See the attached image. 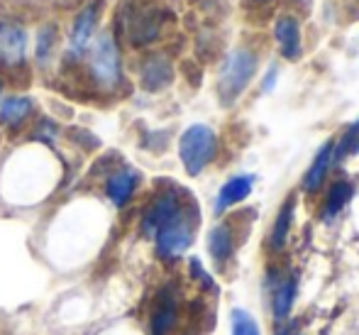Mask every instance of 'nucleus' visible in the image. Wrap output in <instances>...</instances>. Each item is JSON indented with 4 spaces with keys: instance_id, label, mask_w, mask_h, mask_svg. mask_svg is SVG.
Masks as SVG:
<instances>
[{
    "instance_id": "obj_26",
    "label": "nucleus",
    "mask_w": 359,
    "mask_h": 335,
    "mask_svg": "<svg viewBox=\"0 0 359 335\" xmlns=\"http://www.w3.org/2000/svg\"><path fill=\"white\" fill-rule=\"evenodd\" d=\"M255 3H259V5H264V3H271V0H255Z\"/></svg>"
},
{
    "instance_id": "obj_10",
    "label": "nucleus",
    "mask_w": 359,
    "mask_h": 335,
    "mask_svg": "<svg viewBox=\"0 0 359 335\" xmlns=\"http://www.w3.org/2000/svg\"><path fill=\"white\" fill-rule=\"evenodd\" d=\"M237 245H240V240H237L235 225L227 221L215 223V225L208 230V237H205V250H208L213 265L217 269H222V272H225L227 265L235 260Z\"/></svg>"
},
{
    "instance_id": "obj_8",
    "label": "nucleus",
    "mask_w": 359,
    "mask_h": 335,
    "mask_svg": "<svg viewBox=\"0 0 359 335\" xmlns=\"http://www.w3.org/2000/svg\"><path fill=\"white\" fill-rule=\"evenodd\" d=\"M179 326V291L174 287H164L156 294V301L149 313V335H171Z\"/></svg>"
},
{
    "instance_id": "obj_18",
    "label": "nucleus",
    "mask_w": 359,
    "mask_h": 335,
    "mask_svg": "<svg viewBox=\"0 0 359 335\" xmlns=\"http://www.w3.org/2000/svg\"><path fill=\"white\" fill-rule=\"evenodd\" d=\"M34 110V100L29 96H8L0 100V125L8 130H20L29 120Z\"/></svg>"
},
{
    "instance_id": "obj_21",
    "label": "nucleus",
    "mask_w": 359,
    "mask_h": 335,
    "mask_svg": "<svg viewBox=\"0 0 359 335\" xmlns=\"http://www.w3.org/2000/svg\"><path fill=\"white\" fill-rule=\"evenodd\" d=\"M230 335H262L259 321L247 308H232L230 311Z\"/></svg>"
},
{
    "instance_id": "obj_20",
    "label": "nucleus",
    "mask_w": 359,
    "mask_h": 335,
    "mask_svg": "<svg viewBox=\"0 0 359 335\" xmlns=\"http://www.w3.org/2000/svg\"><path fill=\"white\" fill-rule=\"evenodd\" d=\"M359 152V118L355 123H350L345 128V133L340 135V140H335V147H332V164L340 166L347 157L357 155Z\"/></svg>"
},
{
    "instance_id": "obj_15",
    "label": "nucleus",
    "mask_w": 359,
    "mask_h": 335,
    "mask_svg": "<svg viewBox=\"0 0 359 335\" xmlns=\"http://www.w3.org/2000/svg\"><path fill=\"white\" fill-rule=\"evenodd\" d=\"M332 147H335V140H327V142H323V145L318 147L311 166H308L306 174H303V179H301V191H303V194L316 196L318 191H323V186H325L332 166H335V164H332Z\"/></svg>"
},
{
    "instance_id": "obj_4",
    "label": "nucleus",
    "mask_w": 359,
    "mask_h": 335,
    "mask_svg": "<svg viewBox=\"0 0 359 335\" xmlns=\"http://www.w3.org/2000/svg\"><path fill=\"white\" fill-rule=\"evenodd\" d=\"M196 225H198V213H196L194 203L186 208L184 213L169 221L154 237V252L161 262L166 265H174L179 262L181 257L189 252V247L194 245V237H196Z\"/></svg>"
},
{
    "instance_id": "obj_6",
    "label": "nucleus",
    "mask_w": 359,
    "mask_h": 335,
    "mask_svg": "<svg viewBox=\"0 0 359 335\" xmlns=\"http://www.w3.org/2000/svg\"><path fill=\"white\" fill-rule=\"evenodd\" d=\"M191 206V201H186L184 191L179 186H166V189L156 191L154 199L144 206L142 218H140V232L151 240L161 228L169 221H174L179 213H184Z\"/></svg>"
},
{
    "instance_id": "obj_14",
    "label": "nucleus",
    "mask_w": 359,
    "mask_h": 335,
    "mask_svg": "<svg viewBox=\"0 0 359 335\" xmlns=\"http://www.w3.org/2000/svg\"><path fill=\"white\" fill-rule=\"evenodd\" d=\"M174 81V64L166 54H149L140 67V86L147 93H159Z\"/></svg>"
},
{
    "instance_id": "obj_3",
    "label": "nucleus",
    "mask_w": 359,
    "mask_h": 335,
    "mask_svg": "<svg viewBox=\"0 0 359 335\" xmlns=\"http://www.w3.org/2000/svg\"><path fill=\"white\" fill-rule=\"evenodd\" d=\"M220 142L217 133L205 123H194L179 137V159L189 176H201L215 162Z\"/></svg>"
},
{
    "instance_id": "obj_25",
    "label": "nucleus",
    "mask_w": 359,
    "mask_h": 335,
    "mask_svg": "<svg viewBox=\"0 0 359 335\" xmlns=\"http://www.w3.org/2000/svg\"><path fill=\"white\" fill-rule=\"evenodd\" d=\"M276 335H306V333H301V331L296 328V323L288 321V323H284V328H281V331L276 333Z\"/></svg>"
},
{
    "instance_id": "obj_7",
    "label": "nucleus",
    "mask_w": 359,
    "mask_h": 335,
    "mask_svg": "<svg viewBox=\"0 0 359 335\" xmlns=\"http://www.w3.org/2000/svg\"><path fill=\"white\" fill-rule=\"evenodd\" d=\"M100 8L103 0H90L86 8H81V13L76 15L72 32H69V57L81 59L83 54H88L90 44L95 39V27H98Z\"/></svg>"
},
{
    "instance_id": "obj_24",
    "label": "nucleus",
    "mask_w": 359,
    "mask_h": 335,
    "mask_svg": "<svg viewBox=\"0 0 359 335\" xmlns=\"http://www.w3.org/2000/svg\"><path fill=\"white\" fill-rule=\"evenodd\" d=\"M276 81H279V67L271 64V67L266 69V74L262 76V93H271V91L276 88Z\"/></svg>"
},
{
    "instance_id": "obj_1",
    "label": "nucleus",
    "mask_w": 359,
    "mask_h": 335,
    "mask_svg": "<svg viewBox=\"0 0 359 335\" xmlns=\"http://www.w3.org/2000/svg\"><path fill=\"white\" fill-rule=\"evenodd\" d=\"M257 71H259V54L252 47H235L225 54L220 69H217L215 93L220 105L230 108L245 96V91L252 86Z\"/></svg>"
},
{
    "instance_id": "obj_12",
    "label": "nucleus",
    "mask_w": 359,
    "mask_h": 335,
    "mask_svg": "<svg viewBox=\"0 0 359 335\" xmlns=\"http://www.w3.org/2000/svg\"><path fill=\"white\" fill-rule=\"evenodd\" d=\"M140 184H142V174L133 166H120L105 179V196L115 208H125L135 199Z\"/></svg>"
},
{
    "instance_id": "obj_22",
    "label": "nucleus",
    "mask_w": 359,
    "mask_h": 335,
    "mask_svg": "<svg viewBox=\"0 0 359 335\" xmlns=\"http://www.w3.org/2000/svg\"><path fill=\"white\" fill-rule=\"evenodd\" d=\"M54 47H57V27L54 25H44L37 34V62L42 67H47L49 59L54 54Z\"/></svg>"
},
{
    "instance_id": "obj_2",
    "label": "nucleus",
    "mask_w": 359,
    "mask_h": 335,
    "mask_svg": "<svg viewBox=\"0 0 359 335\" xmlns=\"http://www.w3.org/2000/svg\"><path fill=\"white\" fill-rule=\"evenodd\" d=\"M298 287H301V274L291 267H269L262 279V296L269 306V313L276 326H284L291 321L293 306L298 298Z\"/></svg>"
},
{
    "instance_id": "obj_16",
    "label": "nucleus",
    "mask_w": 359,
    "mask_h": 335,
    "mask_svg": "<svg viewBox=\"0 0 359 335\" xmlns=\"http://www.w3.org/2000/svg\"><path fill=\"white\" fill-rule=\"evenodd\" d=\"M355 199V184L350 179H335L325 191V199L320 203V221L332 223L340 218V213Z\"/></svg>"
},
{
    "instance_id": "obj_23",
    "label": "nucleus",
    "mask_w": 359,
    "mask_h": 335,
    "mask_svg": "<svg viewBox=\"0 0 359 335\" xmlns=\"http://www.w3.org/2000/svg\"><path fill=\"white\" fill-rule=\"evenodd\" d=\"M189 272L203 289H208V291H217V284L213 282V274L205 272L203 262H201L198 257H191V260H189Z\"/></svg>"
},
{
    "instance_id": "obj_5",
    "label": "nucleus",
    "mask_w": 359,
    "mask_h": 335,
    "mask_svg": "<svg viewBox=\"0 0 359 335\" xmlns=\"http://www.w3.org/2000/svg\"><path fill=\"white\" fill-rule=\"evenodd\" d=\"M88 74L103 91H115L123 81V57L110 32H103L88 49Z\"/></svg>"
},
{
    "instance_id": "obj_27",
    "label": "nucleus",
    "mask_w": 359,
    "mask_h": 335,
    "mask_svg": "<svg viewBox=\"0 0 359 335\" xmlns=\"http://www.w3.org/2000/svg\"><path fill=\"white\" fill-rule=\"evenodd\" d=\"M0 100H3V81H0Z\"/></svg>"
},
{
    "instance_id": "obj_11",
    "label": "nucleus",
    "mask_w": 359,
    "mask_h": 335,
    "mask_svg": "<svg viewBox=\"0 0 359 335\" xmlns=\"http://www.w3.org/2000/svg\"><path fill=\"white\" fill-rule=\"evenodd\" d=\"M274 39L281 59L298 62L303 57V27L301 20L293 15H279L274 22Z\"/></svg>"
},
{
    "instance_id": "obj_13",
    "label": "nucleus",
    "mask_w": 359,
    "mask_h": 335,
    "mask_svg": "<svg viewBox=\"0 0 359 335\" xmlns=\"http://www.w3.org/2000/svg\"><path fill=\"white\" fill-rule=\"evenodd\" d=\"M257 176L255 174H235L220 186L213 203V213L215 216H225L230 208L240 206L242 201H247L255 191Z\"/></svg>"
},
{
    "instance_id": "obj_17",
    "label": "nucleus",
    "mask_w": 359,
    "mask_h": 335,
    "mask_svg": "<svg viewBox=\"0 0 359 335\" xmlns=\"http://www.w3.org/2000/svg\"><path fill=\"white\" fill-rule=\"evenodd\" d=\"M296 208H298L296 196H288V199L281 203L274 223H271V232H269V240H266V245H269V250L274 252V255H279V252L286 250L288 237H291L293 221H296Z\"/></svg>"
},
{
    "instance_id": "obj_9",
    "label": "nucleus",
    "mask_w": 359,
    "mask_h": 335,
    "mask_svg": "<svg viewBox=\"0 0 359 335\" xmlns=\"http://www.w3.org/2000/svg\"><path fill=\"white\" fill-rule=\"evenodd\" d=\"M27 62V32L18 22L0 20V67L20 69Z\"/></svg>"
},
{
    "instance_id": "obj_19",
    "label": "nucleus",
    "mask_w": 359,
    "mask_h": 335,
    "mask_svg": "<svg viewBox=\"0 0 359 335\" xmlns=\"http://www.w3.org/2000/svg\"><path fill=\"white\" fill-rule=\"evenodd\" d=\"M159 34H161L159 10H147V13H142V18L137 20V25L133 27V42L137 44V47H144V44L154 42Z\"/></svg>"
}]
</instances>
